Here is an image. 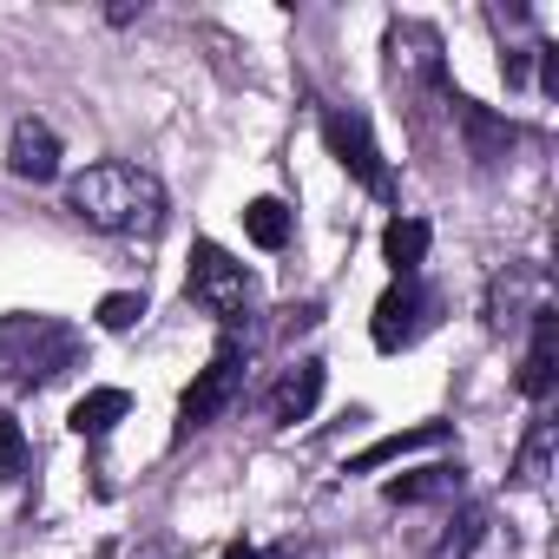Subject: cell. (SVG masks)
I'll return each instance as SVG.
<instances>
[{
    "instance_id": "cell-1",
    "label": "cell",
    "mask_w": 559,
    "mask_h": 559,
    "mask_svg": "<svg viewBox=\"0 0 559 559\" xmlns=\"http://www.w3.org/2000/svg\"><path fill=\"white\" fill-rule=\"evenodd\" d=\"M67 211L93 230H112V237H152L165 224V185L145 165L106 158V165H86L67 185Z\"/></svg>"
},
{
    "instance_id": "cell-2",
    "label": "cell",
    "mask_w": 559,
    "mask_h": 559,
    "mask_svg": "<svg viewBox=\"0 0 559 559\" xmlns=\"http://www.w3.org/2000/svg\"><path fill=\"white\" fill-rule=\"evenodd\" d=\"M80 356V336L60 317H0V369L14 382H53Z\"/></svg>"
},
{
    "instance_id": "cell-3",
    "label": "cell",
    "mask_w": 559,
    "mask_h": 559,
    "mask_svg": "<svg viewBox=\"0 0 559 559\" xmlns=\"http://www.w3.org/2000/svg\"><path fill=\"white\" fill-rule=\"evenodd\" d=\"M323 145H330V158H336L369 198L395 204V171H389V158H382V145H376V132H369L362 112H323Z\"/></svg>"
},
{
    "instance_id": "cell-4",
    "label": "cell",
    "mask_w": 559,
    "mask_h": 559,
    "mask_svg": "<svg viewBox=\"0 0 559 559\" xmlns=\"http://www.w3.org/2000/svg\"><path fill=\"white\" fill-rule=\"evenodd\" d=\"M185 297H191L198 310H211V317H243V310H250V270H243L224 243L198 237V243H191V276H185Z\"/></svg>"
},
{
    "instance_id": "cell-5",
    "label": "cell",
    "mask_w": 559,
    "mask_h": 559,
    "mask_svg": "<svg viewBox=\"0 0 559 559\" xmlns=\"http://www.w3.org/2000/svg\"><path fill=\"white\" fill-rule=\"evenodd\" d=\"M237 382H243V349H237V336H224V343L211 349V362L198 369V382L185 389V402H178V435H198V428H211V421L230 408Z\"/></svg>"
},
{
    "instance_id": "cell-6",
    "label": "cell",
    "mask_w": 559,
    "mask_h": 559,
    "mask_svg": "<svg viewBox=\"0 0 559 559\" xmlns=\"http://www.w3.org/2000/svg\"><path fill=\"white\" fill-rule=\"evenodd\" d=\"M435 323V290H421L415 276H395V284L382 290V304H376V323H369V336H376V349H408L421 330Z\"/></svg>"
},
{
    "instance_id": "cell-7",
    "label": "cell",
    "mask_w": 559,
    "mask_h": 559,
    "mask_svg": "<svg viewBox=\"0 0 559 559\" xmlns=\"http://www.w3.org/2000/svg\"><path fill=\"white\" fill-rule=\"evenodd\" d=\"M448 112L461 119V139H467V158H474V165H500V158L513 152V139H520V132H513L500 112L474 106L467 93H448Z\"/></svg>"
},
{
    "instance_id": "cell-8",
    "label": "cell",
    "mask_w": 559,
    "mask_h": 559,
    "mask_svg": "<svg viewBox=\"0 0 559 559\" xmlns=\"http://www.w3.org/2000/svg\"><path fill=\"white\" fill-rule=\"evenodd\" d=\"M8 171L27 178V185H53L60 178V139H53V126L21 119L14 139H8Z\"/></svg>"
},
{
    "instance_id": "cell-9",
    "label": "cell",
    "mask_w": 559,
    "mask_h": 559,
    "mask_svg": "<svg viewBox=\"0 0 559 559\" xmlns=\"http://www.w3.org/2000/svg\"><path fill=\"white\" fill-rule=\"evenodd\" d=\"M317 402H323V362H297L284 382L270 389V421L276 428H297V421L317 415Z\"/></svg>"
},
{
    "instance_id": "cell-10",
    "label": "cell",
    "mask_w": 559,
    "mask_h": 559,
    "mask_svg": "<svg viewBox=\"0 0 559 559\" xmlns=\"http://www.w3.org/2000/svg\"><path fill=\"white\" fill-rule=\"evenodd\" d=\"M559 376V317L552 310H533V343H526V362H520V395L539 402Z\"/></svg>"
},
{
    "instance_id": "cell-11",
    "label": "cell",
    "mask_w": 559,
    "mask_h": 559,
    "mask_svg": "<svg viewBox=\"0 0 559 559\" xmlns=\"http://www.w3.org/2000/svg\"><path fill=\"white\" fill-rule=\"evenodd\" d=\"M454 493H461V461H435V467H415L382 487L389 507H421V500H454Z\"/></svg>"
},
{
    "instance_id": "cell-12",
    "label": "cell",
    "mask_w": 559,
    "mask_h": 559,
    "mask_svg": "<svg viewBox=\"0 0 559 559\" xmlns=\"http://www.w3.org/2000/svg\"><path fill=\"white\" fill-rule=\"evenodd\" d=\"M441 441H448V421H415V428L382 435L376 448H362V454L349 461V474H376V467H389V461H402V454H421V448H441Z\"/></svg>"
},
{
    "instance_id": "cell-13",
    "label": "cell",
    "mask_w": 559,
    "mask_h": 559,
    "mask_svg": "<svg viewBox=\"0 0 559 559\" xmlns=\"http://www.w3.org/2000/svg\"><path fill=\"white\" fill-rule=\"evenodd\" d=\"M126 415H132V395H126V389H93V395L73 402V435L99 441V435H112V421H126Z\"/></svg>"
},
{
    "instance_id": "cell-14",
    "label": "cell",
    "mask_w": 559,
    "mask_h": 559,
    "mask_svg": "<svg viewBox=\"0 0 559 559\" xmlns=\"http://www.w3.org/2000/svg\"><path fill=\"white\" fill-rule=\"evenodd\" d=\"M382 257H389L395 276H415L421 257H428V224H421V217H389V230H382Z\"/></svg>"
},
{
    "instance_id": "cell-15",
    "label": "cell",
    "mask_w": 559,
    "mask_h": 559,
    "mask_svg": "<svg viewBox=\"0 0 559 559\" xmlns=\"http://www.w3.org/2000/svg\"><path fill=\"white\" fill-rule=\"evenodd\" d=\"M243 237H250L257 250H284V243H290V204H284V198L243 204Z\"/></svg>"
},
{
    "instance_id": "cell-16",
    "label": "cell",
    "mask_w": 559,
    "mask_h": 559,
    "mask_svg": "<svg viewBox=\"0 0 559 559\" xmlns=\"http://www.w3.org/2000/svg\"><path fill=\"white\" fill-rule=\"evenodd\" d=\"M546 461H552V421L539 415L533 435H526V448H520V461H513V480H520V487H539V480H546Z\"/></svg>"
},
{
    "instance_id": "cell-17",
    "label": "cell",
    "mask_w": 559,
    "mask_h": 559,
    "mask_svg": "<svg viewBox=\"0 0 559 559\" xmlns=\"http://www.w3.org/2000/svg\"><path fill=\"white\" fill-rule=\"evenodd\" d=\"M480 533H487V513H480V507H467V513L454 520V533L435 546V559H467V552L480 546Z\"/></svg>"
},
{
    "instance_id": "cell-18",
    "label": "cell",
    "mask_w": 559,
    "mask_h": 559,
    "mask_svg": "<svg viewBox=\"0 0 559 559\" xmlns=\"http://www.w3.org/2000/svg\"><path fill=\"white\" fill-rule=\"evenodd\" d=\"M21 467H27V435L14 415H0V480H21Z\"/></svg>"
},
{
    "instance_id": "cell-19",
    "label": "cell",
    "mask_w": 559,
    "mask_h": 559,
    "mask_svg": "<svg viewBox=\"0 0 559 559\" xmlns=\"http://www.w3.org/2000/svg\"><path fill=\"white\" fill-rule=\"evenodd\" d=\"M139 317H145V297H139V290H112V297L99 304V323H106V330H132Z\"/></svg>"
},
{
    "instance_id": "cell-20",
    "label": "cell",
    "mask_w": 559,
    "mask_h": 559,
    "mask_svg": "<svg viewBox=\"0 0 559 559\" xmlns=\"http://www.w3.org/2000/svg\"><path fill=\"white\" fill-rule=\"evenodd\" d=\"M224 559H257V552H250V546H230V552H224Z\"/></svg>"
}]
</instances>
